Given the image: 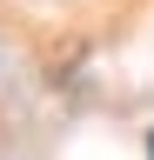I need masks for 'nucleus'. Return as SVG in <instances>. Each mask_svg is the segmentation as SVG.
<instances>
[]
</instances>
